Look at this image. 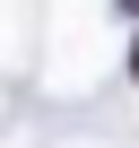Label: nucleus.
<instances>
[{"label":"nucleus","instance_id":"obj_2","mask_svg":"<svg viewBox=\"0 0 139 148\" xmlns=\"http://www.w3.org/2000/svg\"><path fill=\"white\" fill-rule=\"evenodd\" d=\"M130 79H139V35H130Z\"/></svg>","mask_w":139,"mask_h":148},{"label":"nucleus","instance_id":"obj_1","mask_svg":"<svg viewBox=\"0 0 139 148\" xmlns=\"http://www.w3.org/2000/svg\"><path fill=\"white\" fill-rule=\"evenodd\" d=\"M113 9H122V18H139V0H113Z\"/></svg>","mask_w":139,"mask_h":148}]
</instances>
